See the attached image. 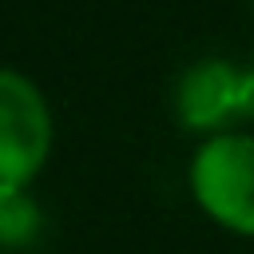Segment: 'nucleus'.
I'll use <instances>...</instances> for the list:
<instances>
[{
  "instance_id": "1",
  "label": "nucleus",
  "mask_w": 254,
  "mask_h": 254,
  "mask_svg": "<svg viewBox=\"0 0 254 254\" xmlns=\"http://www.w3.org/2000/svg\"><path fill=\"white\" fill-rule=\"evenodd\" d=\"M190 194L222 230L254 238V135H206L190 159Z\"/></svg>"
},
{
  "instance_id": "2",
  "label": "nucleus",
  "mask_w": 254,
  "mask_h": 254,
  "mask_svg": "<svg viewBox=\"0 0 254 254\" xmlns=\"http://www.w3.org/2000/svg\"><path fill=\"white\" fill-rule=\"evenodd\" d=\"M175 115L187 131L222 135L254 119V67L230 60H198L175 83Z\"/></svg>"
},
{
  "instance_id": "3",
  "label": "nucleus",
  "mask_w": 254,
  "mask_h": 254,
  "mask_svg": "<svg viewBox=\"0 0 254 254\" xmlns=\"http://www.w3.org/2000/svg\"><path fill=\"white\" fill-rule=\"evenodd\" d=\"M52 147V115L40 87L20 75H0V187H28Z\"/></svg>"
},
{
  "instance_id": "4",
  "label": "nucleus",
  "mask_w": 254,
  "mask_h": 254,
  "mask_svg": "<svg viewBox=\"0 0 254 254\" xmlns=\"http://www.w3.org/2000/svg\"><path fill=\"white\" fill-rule=\"evenodd\" d=\"M40 234V206L24 187H0V238L8 250L28 246Z\"/></svg>"
}]
</instances>
